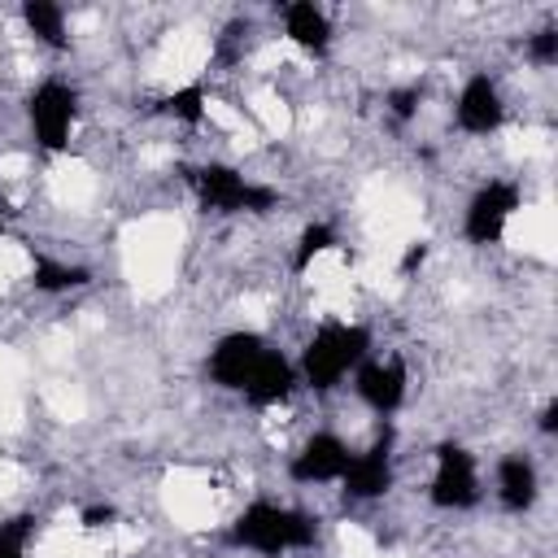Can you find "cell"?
I'll return each instance as SVG.
<instances>
[{"label":"cell","instance_id":"cell-11","mask_svg":"<svg viewBox=\"0 0 558 558\" xmlns=\"http://www.w3.org/2000/svg\"><path fill=\"white\" fill-rule=\"evenodd\" d=\"M349 445L336 432H314L288 462L292 484H340L344 466H349Z\"/></svg>","mask_w":558,"mask_h":558},{"label":"cell","instance_id":"cell-4","mask_svg":"<svg viewBox=\"0 0 558 558\" xmlns=\"http://www.w3.org/2000/svg\"><path fill=\"white\" fill-rule=\"evenodd\" d=\"M78 122V87L70 78H39L26 96V126L39 153H65Z\"/></svg>","mask_w":558,"mask_h":558},{"label":"cell","instance_id":"cell-9","mask_svg":"<svg viewBox=\"0 0 558 558\" xmlns=\"http://www.w3.org/2000/svg\"><path fill=\"white\" fill-rule=\"evenodd\" d=\"M353 388L362 397L366 410H375L379 418H392L401 405H405V392H410V366L401 353H388V357H366L357 371H353Z\"/></svg>","mask_w":558,"mask_h":558},{"label":"cell","instance_id":"cell-17","mask_svg":"<svg viewBox=\"0 0 558 558\" xmlns=\"http://www.w3.org/2000/svg\"><path fill=\"white\" fill-rule=\"evenodd\" d=\"M153 113H157V118H170V122H179V126H201V122L209 118V92H205L201 78L179 83L174 92H166V96L153 100Z\"/></svg>","mask_w":558,"mask_h":558},{"label":"cell","instance_id":"cell-12","mask_svg":"<svg viewBox=\"0 0 558 558\" xmlns=\"http://www.w3.org/2000/svg\"><path fill=\"white\" fill-rule=\"evenodd\" d=\"M296 384H301L296 362H292L283 349H275V344H270V349L257 357L253 375L244 379L240 397H244L253 410H270V405H283V401L296 392Z\"/></svg>","mask_w":558,"mask_h":558},{"label":"cell","instance_id":"cell-18","mask_svg":"<svg viewBox=\"0 0 558 558\" xmlns=\"http://www.w3.org/2000/svg\"><path fill=\"white\" fill-rule=\"evenodd\" d=\"M331 248H340V231L331 227V222H310V227H301V235H296V244H292V275H305L323 253H331Z\"/></svg>","mask_w":558,"mask_h":558},{"label":"cell","instance_id":"cell-19","mask_svg":"<svg viewBox=\"0 0 558 558\" xmlns=\"http://www.w3.org/2000/svg\"><path fill=\"white\" fill-rule=\"evenodd\" d=\"M35 532H39V514H31V510L4 519L0 523V558H26Z\"/></svg>","mask_w":558,"mask_h":558},{"label":"cell","instance_id":"cell-21","mask_svg":"<svg viewBox=\"0 0 558 558\" xmlns=\"http://www.w3.org/2000/svg\"><path fill=\"white\" fill-rule=\"evenodd\" d=\"M384 105H388V113H392L397 122H414V118H418V105H423V83H401V87H392V92L384 96Z\"/></svg>","mask_w":558,"mask_h":558},{"label":"cell","instance_id":"cell-5","mask_svg":"<svg viewBox=\"0 0 558 558\" xmlns=\"http://www.w3.org/2000/svg\"><path fill=\"white\" fill-rule=\"evenodd\" d=\"M427 497L436 510H471L480 506V462L462 440H440L432 449V484Z\"/></svg>","mask_w":558,"mask_h":558},{"label":"cell","instance_id":"cell-25","mask_svg":"<svg viewBox=\"0 0 558 558\" xmlns=\"http://www.w3.org/2000/svg\"><path fill=\"white\" fill-rule=\"evenodd\" d=\"M0 235H4V218H0Z\"/></svg>","mask_w":558,"mask_h":558},{"label":"cell","instance_id":"cell-10","mask_svg":"<svg viewBox=\"0 0 558 558\" xmlns=\"http://www.w3.org/2000/svg\"><path fill=\"white\" fill-rule=\"evenodd\" d=\"M501 122H506V96H501L497 78L484 70L471 74L453 100V126L462 135H493V131H501Z\"/></svg>","mask_w":558,"mask_h":558},{"label":"cell","instance_id":"cell-16","mask_svg":"<svg viewBox=\"0 0 558 558\" xmlns=\"http://www.w3.org/2000/svg\"><path fill=\"white\" fill-rule=\"evenodd\" d=\"M17 17L35 35V44H44L48 52H65L70 48V17H65V9L57 0H22Z\"/></svg>","mask_w":558,"mask_h":558},{"label":"cell","instance_id":"cell-7","mask_svg":"<svg viewBox=\"0 0 558 558\" xmlns=\"http://www.w3.org/2000/svg\"><path fill=\"white\" fill-rule=\"evenodd\" d=\"M392 449H397V432H392V423H384L375 432V440L349 458V466L340 475V488L349 501H375L392 488V462H397Z\"/></svg>","mask_w":558,"mask_h":558},{"label":"cell","instance_id":"cell-23","mask_svg":"<svg viewBox=\"0 0 558 558\" xmlns=\"http://www.w3.org/2000/svg\"><path fill=\"white\" fill-rule=\"evenodd\" d=\"M78 523H83L87 532H100V527H113V523H118V506H109V501H92V506H83V514H78Z\"/></svg>","mask_w":558,"mask_h":558},{"label":"cell","instance_id":"cell-14","mask_svg":"<svg viewBox=\"0 0 558 558\" xmlns=\"http://www.w3.org/2000/svg\"><path fill=\"white\" fill-rule=\"evenodd\" d=\"M541 497V471L527 453H506L497 462V501L510 514H527Z\"/></svg>","mask_w":558,"mask_h":558},{"label":"cell","instance_id":"cell-20","mask_svg":"<svg viewBox=\"0 0 558 558\" xmlns=\"http://www.w3.org/2000/svg\"><path fill=\"white\" fill-rule=\"evenodd\" d=\"M523 52H527V61L541 65V70L558 65V26H541V31H532L527 44H523Z\"/></svg>","mask_w":558,"mask_h":558},{"label":"cell","instance_id":"cell-15","mask_svg":"<svg viewBox=\"0 0 558 558\" xmlns=\"http://www.w3.org/2000/svg\"><path fill=\"white\" fill-rule=\"evenodd\" d=\"M92 283V270L78 262H61L48 253H31V288L44 296H70Z\"/></svg>","mask_w":558,"mask_h":558},{"label":"cell","instance_id":"cell-1","mask_svg":"<svg viewBox=\"0 0 558 558\" xmlns=\"http://www.w3.org/2000/svg\"><path fill=\"white\" fill-rule=\"evenodd\" d=\"M314 541H318V519L310 510H296V506H283V501H270V497L248 501L227 527L231 549H248V554H262V558L310 549Z\"/></svg>","mask_w":558,"mask_h":558},{"label":"cell","instance_id":"cell-2","mask_svg":"<svg viewBox=\"0 0 558 558\" xmlns=\"http://www.w3.org/2000/svg\"><path fill=\"white\" fill-rule=\"evenodd\" d=\"M366 357H371V327L327 318L305 340V349L296 357V375H301V384L310 392L323 397V392H336L344 384V375L357 371Z\"/></svg>","mask_w":558,"mask_h":558},{"label":"cell","instance_id":"cell-8","mask_svg":"<svg viewBox=\"0 0 558 558\" xmlns=\"http://www.w3.org/2000/svg\"><path fill=\"white\" fill-rule=\"evenodd\" d=\"M266 349H270V340H266L262 331H253V327L222 331V336L214 340L209 357H205V375H209V384H218L222 392H240L244 379L253 375V366H257V357H262Z\"/></svg>","mask_w":558,"mask_h":558},{"label":"cell","instance_id":"cell-22","mask_svg":"<svg viewBox=\"0 0 558 558\" xmlns=\"http://www.w3.org/2000/svg\"><path fill=\"white\" fill-rule=\"evenodd\" d=\"M427 253H432V244H427V240H410V244H405V253H401V262H397V275H401V279H414V275L423 270Z\"/></svg>","mask_w":558,"mask_h":558},{"label":"cell","instance_id":"cell-13","mask_svg":"<svg viewBox=\"0 0 558 558\" xmlns=\"http://www.w3.org/2000/svg\"><path fill=\"white\" fill-rule=\"evenodd\" d=\"M279 22H283V35H288L301 52H310V57H327V52H331L336 26H331V17H327L323 4H314V0H292V4L279 9Z\"/></svg>","mask_w":558,"mask_h":558},{"label":"cell","instance_id":"cell-6","mask_svg":"<svg viewBox=\"0 0 558 558\" xmlns=\"http://www.w3.org/2000/svg\"><path fill=\"white\" fill-rule=\"evenodd\" d=\"M523 209V192H519V183H510V179H488V183H480L475 192H471V201H466V214H462V235L471 240V244H497L501 235H506V227L514 222V214Z\"/></svg>","mask_w":558,"mask_h":558},{"label":"cell","instance_id":"cell-24","mask_svg":"<svg viewBox=\"0 0 558 558\" xmlns=\"http://www.w3.org/2000/svg\"><path fill=\"white\" fill-rule=\"evenodd\" d=\"M536 427H541L545 436H554V432H558V397H549V401L541 405V414H536Z\"/></svg>","mask_w":558,"mask_h":558},{"label":"cell","instance_id":"cell-3","mask_svg":"<svg viewBox=\"0 0 558 558\" xmlns=\"http://www.w3.org/2000/svg\"><path fill=\"white\" fill-rule=\"evenodd\" d=\"M179 174L205 214H257L262 218L279 209V192L270 183L244 179L231 161H187L179 166Z\"/></svg>","mask_w":558,"mask_h":558}]
</instances>
